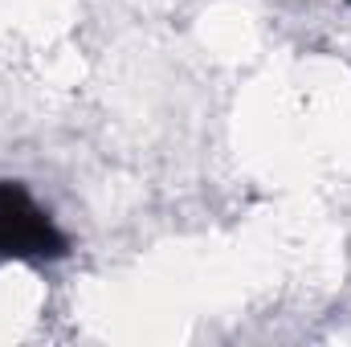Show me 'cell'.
<instances>
[{
  "label": "cell",
  "instance_id": "6da1fadb",
  "mask_svg": "<svg viewBox=\"0 0 351 347\" xmlns=\"http://www.w3.org/2000/svg\"><path fill=\"white\" fill-rule=\"evenodd\" d=\"M70 254L66 229L21 184L0 180V261H58Z\"/></svg>",
  "mask_w": 351,
  "mask_h": 347
},
{
  "label": "cell",
  "instance_id": "7a4b0ae2",
  "mask_svg": "<svg viewBox=\"0 0 351 347\" xmlns=\"http://www.w3.org/2000/svg\"><path fill=\"white\" fill-rule=\"evenodd\" d=\"M348 4H351V0H348Z\"/></svg>",
  "mask_w": 351,
  "mask_h": 347
}]
</instances>
